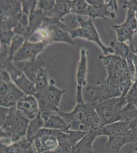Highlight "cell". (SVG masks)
I'll list each match as a JSON object with an SVG mask.
<instances>
[{
  "label": "cell",
  "mask_w": 137,
  "mask_h": 153,
  "mask_svg": "<svg viewBox=\"0 0 137 153\" xmlns=\"http://www.w3.org/2000/svg\"><path fill=\"white\" fill-rule=\"evenodd\" d=\"M68 124L70 131L88 133L100 131L105 125L94 108L93 103L88 101L76 104L71 111L57 112Z\"/></svg>",
  "instance_id": "cell-1"
},
{
  "label": "cell",
  "mask_w": 137,
  "mask_h": 153,
  "mask_svg": "<svg viewBox=\"0 0 137 153\" xmlns=\"http://www.w3.org/2000/svg\"><path fill=\"white\" fill-rule=\"evenodd\" d=\"M105 128L109 137L105 144L107 153H120L124 145L137 141V118L115 122L105 126Z\"/></svg>",
  "instance_id": "cell-2"
},
{
  "label": "cell",
  "mask_w": 137,
  "mask_h": 153,
  "mask_svg": "<svg viewBox=\"0 0 137 153\" xmlns=\"http://www.w3.org/2000/svg\"><path fill=\"white\" fill-rule=\"evenodd\" d=\"M29 121L16 106L9 108L5 118L0 121L1 144H11L25 137Z\"/></svg>",
  "instance_id": "cell-3"
},
{
  "label": "cell",
  "mask_w": 137,
  "mask_h": 153,
  "mask_svg": "<svg viewBox=\"0 0 137 153\" xmlns=\"http://www.w3.org/2000/svg\"><path fill=\"white\" fill-rule=\"evenodd\" d=\"M74 19L78 23L79 27L75 29L68 30L73 39L82 38L94 42L103 51L104 55L114 54V50L111 47H106L101 42L99 33L90 18L75 16Z\"/></svg>",
  "instance_id": "cell-4"
},
{
  "label": "cell",
  "mask_w": 137,
  "mask_h": 153,
  "mask_svg": "<svg viewBox=\"0 0 137 153\" xmlns=\"http://www.w3.org/2000/svg\"><path fill=\"white\" fill-rule=\"evenodd\" d=\"M127 104L125 97L120 96L93 105L103 124L106 126L121 120L122 110Z\"/></svg>",
  "instance_id": "cell-5"
},
{
  "label": "cell",
  "mask_w": 137,
  "mask_h": 153,
  "mask_svg": "<svg viewBox=\"0 0 137 153\" xmlns=\"http://www.w3.org/2000/svg\"><path fill=\"white\" fill-rule=\"evenodd\" d=\"M68 133L43 128L41 129L33 142L36 153H43L56 150L61 142L69 139Z\"/></svg>",
  "instance_id": "cell-6"
},
{
  "label": "cell",
  "mask_w": 137,
  "mask_h": 153,
  "mask_svg": "<svg viewBox=\"0 0 137 153\" xmlns=\"http://www.w3.org/2000/svg\"><path fill=\"white\" fill-rule=\"evenodd\" d=\"M87 91L91 96L89 101L93 103H99L114 97L122 96V92L116 84L103 79L97 86H89Z\"/></svg>",
  "instance_id": "cell-7"
},
{
  "label": "cell",
  "mask_w": 137,
  "mask_h": 153,
  "mask_svg": "<svg viewBox=\"0 0 137 153\" xmlns=\"http://www.w3.org/2000/svg\"><path fill=\"white\" fill-rule=\"evenodd\" d=\"M87 2L90 5L88 17L93 21L96 18L108 20V17L112 19L116 17L114 11L117 12L118 10V1L116 0H87Z\"/></svg>",
  "instance_id": "cell-8"
},
{
  "label": "cell",
  "mask_w": 137,
  "mask_h": 153,
  "mask_svg": "<svg viewBox=\"0 0 137 153\" xmlns=\"http://www.w3.org/2000/svg\"><path fill=\"white\" fill-rule=\"evenodd\" d=\"M53 43L52 41L31 42L26 39L20 50L14 56L13 61L24 62L35 60L43 52L47 46Z\"/></svg>",
  "instance_id": "cell-9"
},
{
  "label": "cell",
  "mask_w": 137,
  "mask_h": 153,
  "mask_svg": "<svg viewBox=\"0 0 137 153\" xmlns=\"http://www.w3.org/2000/svg\"><path fill=\"white\" fill-rule=\"evenodd\" d=\"M0 105L5 108H11L16 106L17 102L27 95L19 89L13 82H1Z\"/></svg>",
  "instance_id": "cell-10"
},
{
  "label": "cell",
  "mask_w": 137,
  "mask_h": 153,
  "mask_svg": "<svg viewBox=\"0 0 137 153\" xmlns=\"http://www.w3.org/2000/svg\"><path fill=\"white\" fill-rule=\"evenodd\" d=\"M88 71V57L87 51L82 48L80 50V59L77 67L76 79V104H81L85 102L82 96V89L87 84L86 77Z\"/></svg>",
  "instance_id": "cell-11"
},
{
  "label": "cell",
  "mask_w": 137,
  "mask_h": 153,
  "mask_svg": "<svg viewBox=\"0 0 137 153\" xmlns=\"http://www.w3.org/2000/svg\"><path fill=\"white\" fill-rule=\"evenodd\" d=\"M16 108L29 120L35 118L40 113L38 102L34 96H26L19 100Z\"/></svg>",
  "instance_id": "cell-12"
},
{
  "label": "cell",
  "mask_w": 137,
  "mask_h": 153,
  "mask_svg": "<svg viewBox=\"0 0 137 153\" xmlns=\"http://www.w3.org/2000/svg\"><path fill=\"white\" fill-rule=\"evenodd\" d=\"M67 91L60 89L55 85L53 79H51L47 88V94L50 105L51 110L54 113L60 111L59 107L63 95Z\"/></svg>",
  "instance_id": "cell-13"
},
{
  "label": "cell",
  "mask_w": 137,
  "mask_h": 153,
  "mask_svg": "<svg viewBox=\"0 0 137 153\" xmlns=\"http://www.w3.org/2000/svg\"><path fill=\"white\" fill-rule=\"evenodd\" d=\"M19 66L24 74L34 83L38 71L44 66V63L42 60L37 58L33 60L20 62Z\"/></svg>",
  "instance_id": "cell-14"
},
{
  "label": "cell",
  "mask_w": 137,
  "mask_h": 153,
  "mask_svg": "<svg viewBox=\"0 0 137 153\" xmlns=\"http://www.w3.org/2000/svg\"><path fill=\"white\" fill-rule=\"evenodd\" d=\"M51 29L53 32V42H64L71 45H76L74 39L72 37L68 31L70 29L64 24L52 27Z\"/></svg>",
  "instance_id": "cell-15"
},
{
  "label": "cell",
  "mask_w": 137,
  "mask_h": 153,
  "mask_svg": "<svg viewBox=\"0 0 137 153\" xmlns=\"http://www.w3.org/2000/svg\"><path fill=\"white\" fill-rule=\"evenodd\" d=\"M99 59L103 61L106 69H111L121 72L123 71L127 60L115 54L107 55H101Z\"/></svg>",
  "instance_id": "cell-16"
},
{
  "label": "cell",
  "mask_w": 137,
  "mask_h": 153,
  "mask_svg": "<svg viewBox=\"0 0 137 153\" xmlns=\"http://www.w3.org/2000/svg\"><path fill=\"white\" fill-rule=\"evenodd\" d=\"M112 27L116 32L118 42H124L126 41H129L130 46L132 49L133 52L136 53L135 48L134 47L133 37L137 31L127 27L123 26L121 25H112Z\"/></svg>",
  "instance_id": "cell-17"
},
{
  "label": "cell",
  "mask_w": 137,
  "mask_h": 153,
  "mask_svg": "<svg viewBox=\"0 0 137 153\" xmlns=\"http://www.w3.org/2000/svg\"><path fill=\"white\" fill-rule=\"evenodd\" d=\"M44 125L45 120L40 113L35 118L30 120L26 132V139L33 144L40 131L44 127Z\"/></svg>",
  "instance_id": "cell-18"
},
{
  "label": "cell",
  "mask_w": 137,
  "mask_h": 153,
  "mask_svg": "<svg viewBox=\"0 0 137 153\" xmlns=\"http://www.w3.org/2000/svg\"><path fill=\"white\" fill-rule=\"evenodd\" d=\"M43 128L61 131L66 133H68L70 131L66 121L57 113L51 115L46 119Z\"/></svg>",
  "instance_id": "cell-19"
},
{
  "label": "cell",
  "mask_w": 137,
  "mask_h": 153,
  "mask_svg": "<svg viewBox=\"0 0 137 153\" xmlns=\"http://www.w3.org/2000/svg\"><path fill=\"white\" fill-rule=\"evenodd\" d=\"M12 81L27 96H34L37 92V89L34 83L30 80L23 72Z\"/></svg>",
  "instance_id": "cell-20"
},
{
  "label": "cell",
  "mask_w": 137,
  "mask_h": 153,
  "mask_svg": "<svg viewBox=\"0 0 137 153\" xmlns=\"http://www.w3.org/2000/svg\"><path fill=\"white\" fill-rule=\"evenodd\" d=\"M1 16H16L22 13L21 1H1Z\"/></svg>",
  "instance_id": "cell-21"
},
{
  "label": "cell",
  "mask_w": 137,
  "mask_h": 153,
  "mask_svg": "<svg viewBox=\"0 0 137 153\" xmlns=\"http://www.w3.org/2000/svg\"><path fill=\"white\" fill-rule=\"evenodd\" d=\"M71 13L70 1L56 0L54 9V18L57 21L62 22L64 16Z\"/></svg>",
  "instance_id": "cell-22"
},
{
  "label": "cell",
  "mask_w": 137,
  "mask_h": 153,
  "mask_svg": "<svg viewBox=\"0 0 137 153\" xmlns=\"http://www.w3.org/2000/svg\"><path fill=\"white\" fill-rule=\"evenodd\" d=\"M71 13L74 16H88L89 5L87 1L73 0L70 1Z\"/></svg>",
  "instance_id": "cell-23"
},
{
  "label": "cell",
  "mask_w": 137,
  "mask_h": 153,
  "mask_svg": "<svg viewBox=\"0 0 137 153\" xmlns=\"http://www.w3.org/2000/svg\"><path fill=\"white\" fill-rule=\"evenodd\" d=\"M110 47L114 49L115 55L126 59L130 57V55L133 53L130 46L127 45L124 42L112 41Z\"/></svg>",
  "instance_id": "cell-24"
},
{
  "label": "cell",
  "mask_w": 137,
  "mask_h": 153,
  "mask_svg": "<svg viewBox=\"0 0 137 153\" xmlns=\"http://www.w3.org/2000/svg\"><path fill=\"white\" fill-rule=\"evenodd\" d=\"M48 70L45 66L42 67L38 71L34 84L37 91L47 88L49 84Z\"/></svg>",
  "instance_id": "cell-25"
},
{
  "label": "cell",
  "mask_w": 137,
  "mask_h": 153,
  "mask_svg": "<svg viewBox=\"0 0 137 153\" xmlns=\"http://www.w3.org/2000/svg\"><path fill=\"white\" fill-rule=\"evenodd\" d=\"M26 38L21 35L16 34L12 38L9 45V59L10 61H13L16 54L20 50L24 44Z\"/></svg>",
  "instance_id": "cell-26"
},
{
  "label": "cell",
  "mask_w": 137,
  "mask_h": 153,
  "mask_svg": "<svg viewBox=\"0 0 137 153\" xmlns=\"http://www.w3.org/2000/svg\"><path fill=\"white\" fill-rule=\"evenodd\" d=\"M23 147V138L11 144H1L0 153H21Z\"/></svg>",
  "instance_id": "cell-27"
},
{
  "label": "cell",
  "mask_w": 137,
  "mask_h": 153,
  "mask_svg": "<svg viewBox=\"0 0 137 153\" xmlns=\"http://www.w3.org/2000/svg\"><path fill=\"white\" fill-rule=\"evenodd\" d=\"M121 25L123 26L127 27V28L136 31L137 29V20L136 16V12L132 10L128 9L125 22Z\"/></svg>",
  "instance_id": "cell-28"
},
{
  "label": "cell",
  "mask_w": 137,
  "mask_h": 153,
  "mask_svg": "<svg viewBox=\"0 0 137 153\" xmlns=\"http://www.w3.org/2000/svg\"><path fill=\"white\" fill-rule=\"evenodd\" d=\"M15 35L13 30L1 29V45L9 47Z\"/></svg>",
  "instance_id": "cell-29"
},
{
  "label": "cell",
  "mask_w": 137,
  "mask_h": 153,
  "mask_svg": "<svg viewBox=\"0 0 137 153\" xmlns=\"http://www.w3.org/2000/svg\"><path fill=\"white\" fill-rule=\"evenodd\" d=\"M37 1H21L22 12L31 16L37 8Z\"/></svg>",
  "instance_id": "cell-30"
},
{
  "label": "cell",
  "mask_w": 137,
  "mask_h": 153,
  "mask_svg": "<svg viewBox=\"0 0 137 153\" xmlns=\"http://www.w3.org/2000/svg\"><path fill=\"white\" fill-rule=\"evenodd\" d=\"M23 147L21 153H36L33 144L30 143L26 137L23 138Z\"/></svg>",
  "instance_id": "cell-31"
},
{
  "label": "cell",
  "mask_w": 137,
  "mask_h": 153,
  "mask_svg": "<svg viewBox=\"0 0 137 153\" xmlns=\"http://www.w3.org/2000/svg\"><path fill=\"white\" fill-rule=\"evenodd\" d=\"M123 8L137 12V0H130L124 1Z\"/></svg>",
  "instance_id": "cell-32"
},
{
  "label": "cell",
  "mask_w": 137,
  "mask_h": 153,
  "mask_svg": "<svg viewBox=\"0 0 137 153\" xmlns=\"http://www.w3.org/2000/svg\"><path fill=\"white\" fill-rule=\"evenodd\" d=\"M0 75H1V82L8 83L12 81L10 75L8 71H4V70H1Z\"/></svg>",
  "instance_id": "cell-33"
},
{
  "label": "cell",
  "mask_w": 137,
  "mask_h": 153,
  "mask_svg": "<svg viewBox=\"0 0 137 153\" xmlns=\"http://www.w3.org/2000/svg\"><path fill=\"white\" fill-rule=\"evenodd\" d=\"M130 58L134 63V66L136 69V75H137V54L132 53L130 55Z\"/></svg>",
  "instance_id": "cell-34"
},
{
  "label": "cell",
  "mask_w": 137,
  "mask_h": 153,
  "mask_svg": "<svg viewBox=\"0 0 137 153\" xmlns=\"http://www.w3.org/2000/svg\"><path fill=\"white\" fill-rule=\"evenodd\" d=\"M133 105H134V106H135L136 107V108H137V101H136L135 103H134V104H133Z\"/></svg>",
  "instance_id": "cell-35"
},
{
  "label": "cell",
  "mask_w": 137,
  "mask_h": 153,
  "mask_svg": "<svg viewBox=\"0 0 137 153\" xmlns=\"http://www.w3.org/2000/svg\"><path fill=\"white\" fill-rule=\"evenodd\" d=\"M136 19L137 20V12H136Z\"/></svg>",
  "instance_id": "cell-36"
},
{
  "label": "cell",
  "mask_w": 137,
  "mask_h": 153,
  "mask_svg": "<svg viewBox=\"0 0 137 153\" xmlns=\"http://www.w3.org/2000/svg\"><path fill=\"white\" fill-rule=\"evenodd\" d=\"M134 153H137V150Z\"/></svg>",
  "instance_id": "cell-37"
},
{
  "label": "cell",
  "mask_w": 137,
  "mask_h": 153,
  "mask_svg": "<svg viewBox=\"0 0 137 153\" xmlns=\"http://www.w3.org/2000/svg\"><path fill=\"white\" fill-rule=\"evenodd\" d=\"M136 31H137V30H136ZM137 51V49H136V51Z\"/></svg>",
  "instance_id": "cell-38"
},
{
  "label": "cell",
  "mask_w": 137,
  "mask_h": 153,
  "mask_svg": "<svg viewBox=\"0 0 137 153\" xmlns=\"http://www.w3.org/2000/svg\"><path fill=\"white\" fill-rule=\"evenodd\" d=\"M135 144H136V145L137 146V141L136 142V143H135Z\"/></svg>",
  "instance_id": "cell-39"
}]
</instances>
